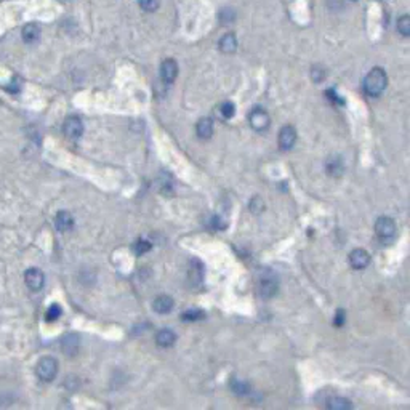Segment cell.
Masks as SVG:
<instances>
[{"instance_id":"24","label":"cell","mask_w":410,"mask_h":410,"mask_svg":"<svg viewBox=\"0 0 410 410\" xmlns=\"http://www.w3.org/2000/svg\"><path fill=\"white\" fill-rule=\"evenodd\" d=\"M140 7L147 13L156 12L159 8V0H140Z\"/></svg>"},{"instance_id":"17","label":"cell","mask_w":410,"mask_h":410,"mask_svg":"<svg viewBox=\"0 0 410 410\" xmlns=\"http://www.w3.org/2000/svg\"><path fill=\"white\" fill-rule=\"evenodd\" d=\"M79 349V338L77 335L71 333V335L63 338V353L68 354V356H74Z\"/></svg>"},{"instance_id":"9","label":"cell","mask_w":410,"mask_h":410,"mask_svg":"<svg viewBox=\"0 0 410 410\" xmlns=\"http://www.w3.org/2000/svg\"><path fill=\"white\" fill-rule=\"evenodd\" d=\"M277 288H279V284H277V279L272 277L271 274L263 276L260 279V293L263 298H271L274 297L277 293Z\"/></svg>"},{"instance_id":"7","label":"cell","mask_w":410,"mask_h":410,"mask_svg":"<svg viewBox=\"0 0 410 410\" xmlns=\"http://www.w3.org/2000/svg\"><path fill=\"white\" fill-rule=\"evenodd\" d=\"M24 281H26V285L29 287L31 290H40L43 287V282H45V276H43V272L40 269H37V267H31V269L26 271Z\"/></svg>"},{"instance_id":"27","label":"cell","mask_w":410,"mask_h":410,"mask_svg":"<svg viewBox=\"0 0 410 410\" xmlns=\"http://www.w3.org/2000/svg\"><path fill=\"white\" fill-rule=\"evenodd\" d=\"M343 324H344V313H343V311H338V313H337V318H335V325L340 327V325H343Z\"/></svg>"},{"instance_id":"8","label":"cell","mask_w":410,"mask_h":410,"mask_svg":"<svg viewBox=\"0 0 410 410\" xmlns=\"http://www.w3.org/2000/svg\"><path fill=\"white\" fill-rule=\"evenodd\" d=\"M349 263H351L354 269H364V267H367L370 263L369 251L364 249H354L349 253Z\"/></svg>"},{"instance_id":"3","label":"cell","mask_w":410,"mask_h":410,"mask_svg":"<svg viewBox=\"0 0 410 410\" xmlns=\"http://www.w3.org/2000/svg\"><path fill=\"white\" fill-rule=\"evenodd\" d=\"M375 232L381 240H390L396 236V223L390 216H380L375 223Z\"/></svg>"},{"instance_id":"13","label":"cell","mask_w":410,"mask_h":410,"mask_svg":"<svg viewBox=\"0 0 410 410\" xmlns=\"http://www.w3.org/2000/svg\"><path fill=\"white\" fill-rule=\"evenodd\" d=\"M196 133H197V136L200 140H209L212 138V135H213V122H212V119L209 117H204V119H200L197 125H196Z\"/></svg>"},{"instance_id":"11","label":"cell","mask_w":410,"mask_h":410,"mask_svg":"<svg viewBox=\"0 0 410 410\" xmlns=\"http://www.w3.org/2000/svg\"><path fill=\"white\" fill-rule=\"evenodd\" d=\"M54 225H56V229L59 232H68L72 229L74 226V218L69 212L61 210L56 213V218H54Z\"/></svg>"},{"instance_id":"12","label":"cell","mask_w":410,"mask_h":410,"mask_svg":"<svg viewBox=\"0 0 410 410\" xmlns=\"http://www.w3.org/2000/svg\"><path fill=\"white\" fill-rule=\"evenodd\" d=\"M173 304H175V302L172 297H168V295H159V297L152 302V308H154L156 313L167 314L173 309Z\"/></svg>"},{"instance_id":"23","label":"cell","mask_w":410,"mask_h":410,"mask_svg":"<svg viewBox=\"0 0 410 410\" xmlns=\"http://www.w3.org/2000/svg\"><path fill=\"white\" fill-rule=\"evenodd\" d=\"M202 318H204V313H202L200 309H189L183 314V319L186 322H194V321H199Z\"/></svg>"},{"instance_id":"25","label":"cell","mask_w":410,"mask_h":410,"mask_svg":"<svg viewBox=\"0 0 410 410\" xmlns=\"http://www.w3.org/2000/svg\"><path fill=\"white\" fill-rule=\"evenodd\" d=\"M59 316H61V308H59L58 304H52L50 308H48V311H47V321H50V322H53V321H56Z\"/></svg>"},{"instance_id":"16","label":"cell","mask_w":410,"mask_h":410,"mask_svg":"<svg viewBox=\"0 0 410 410\" xmlns=\"http://www.w3.org/2000/svg\"><path fill=\"white\" fill-rule=\"evenodd\" d=\"M21 34H23V40L26 43H34L39 40V37H40V27L32 23L26 24L23 27V32H21Z\"/></svg>"},{"instance_id":"6","label":"cell","mask_w":410,"mask_h":410,"mask_svg":"<svg viewBox=\"0 0 410 410\" xmlns=\"http://www.w3.org/2000/svg\"><path fill=\"white\" fill-rule=\"evenodd\" d=\"M297 141V132L290 125H285L281 132H279V147L282 151H290Z\"/></svg>"},{"instance_id":"19","label":"cell","mask_w":410,"mask_h":410,"mask_svg":"<svg viewBox=\"0 0 410 410\" xmlns=\"http://www.w3.org/2000/svg\"><path fill=\"white\" fill-rule=\"evenodd\" d=\"M220 48L223 53H232L237 48V40L234 34H226L223 36V39L220 40Z\"/></svg>"},{"instance_id":"26","label":"cell","mask_w":410,"mask_h":410,"mask_svg":"<svg viewBox=\"0 0 410 410\" xmlns=\"http://www.w3.org/2000/svg\"><path fill=\"white\" fill-rule=\"evenodd\" d=\"M151 247L152 245L147 242V240H144V239H140L138 242L135 244V250H136V253H146V251H149L151 250Z\"/></svg>"},{"instance_id":"2","label":"cell","mask_w":410,"mask_h":410,"mask_svg":"<svg viewBox=\"0 0 410 410\" xmlns=\"http://www.w3.org/2000/svg\"><path fill=\"white\" fill-rule=\"evenodd\" d=\"M58 374V362L53 357H42L37 364V375L43 381H53Z\"/></svg>"},{"instance_id":"5","label":"cell","mask_w":410,"mask_h":410,"mask_svg":"<svg viewBox=\"0 0 410 410\" xmlns=\"http://www.w3.org/2000/svg\"><path fill=\"white\" fill-rule=\"evenodd\" d=\"M63 133L68 136L69 140H77L84 133V124L79 117H68L63 124Z\"/></svg>"},{"instance_id":"1","label":"cell","mask_w":410,"mask_h":410,"mask_svg":"<svg viewBox=\"0 0 410 410\" xmlns=\"http://www.w3.org/2000/svg\"><path fill=\"white\" fill-rule=\"evenodd\" d=\"M388 85V75L381 68H374L364 79V90L369 96L376 98L385 91Z\"/></svg>"},{"instance_id":"15","label":"cell","mask_w":410,"mask_h":410,"mask_svg":"<svg viewBox=\"0 0 410 410\" xmlns=\"http://www.w3.org/2000/svg\"><path fill=\"white\" fill-rule=\"evenodd\" d=\"M204 279V266L199 260H193L191 261V267H189V281L194 285H199Z\"/></svg>"},{"instance_id":"18","label":"cell","mask_w":410,"mask_h":410,"mask_svg":"<svg viewBox=\"0 0 410 410\" xmlns=\"http://www.w3.org/2000/svg\"><path fill=\"white\" fill-rule=\"evenodd\" d=\"M327 409L330 410H349L353 409V404L348 401V399H344L341 396H333L329 399V402H327Z\"/></svg>"},{"instance_id":"28","label":"cell","mask_w":410,"mask_h":410,"mask_svg":"<svg viewBox=\"0 0 410 410\" xmlns=\"http://www.w3.org/2000/svg\"><path fill=\"white\" fill-rule=\"evenodd\" d=\"M353 2H356V0H353Z\"/></svg>"},{"instance_id":"14","label":"cell","mask_w":410,"mask_h":410,"mask_svg":"<svg viewBox=\"0 0 410 410\" xmlns=\"http://www.w3.org/2000/svg\"><path fill=\"white\" fill-rule=\"evenodd\" d=\"M156 341L160 348H170L172 344L177 341V335H175V332L172 329H162L157 332Z\"/></svg>"},{"instance_id":"22","label":"cell","mask_w":410,"mask_h":410,"mask_svg":"<svg viewBox=\"0 0 410 410\" xmlns=\"http://www.w3.org/2000/svg\"><path fill=\"white\" fill-rule=\"evenodd\" d=\"M231 386H232L234 392H237V394H240V396L247 394V392L250 391V385H249V383H245V381H239V380H234Z\"/></svg>"},{"instance_id":"21","label":"cell","mask_w":410,"mask_h":410,"mask_svg":"<svg viewBox=\"0 0 410 410\" xmlns=\"http://www.w3.org/2000/svg\"><path fill=\"white\" fill-rule=\"evenodd\" d=\"M397 31L402 37L410 36V18L407 15H404L397 19Z\"/></svg>"},{"instance_id":"20","label":"cell","mask_w":410,"mask_h":410,"mask_svg":"<svg viewBox=\"0 0 410 410\" xmlns=\"http://www.w3.org/2000/svg\"><path fill=\"white\" fill-rule=\"evenodd\" d=\"M218 114L223 120H229L234 117L236 114V106H234L232 101H223L220 106H218Z\"/></svg>"},{"instance_id":"4","label":"cell","mask_w":410,"mask_h":410,"mask_svg":"<svg viewBox=\"0 0 410 410\" xmlns=\"http://www.w3.org/2000/svg\"><path fill=\"white\" fill-rule=\"evenodd\" d=\"M249 122L251 125L253 130H258V132H263L271 124L269 114H267L263 107H255L253 111L249 114Z\"/></svg>"},{"instance_id":"10","label":"cell","mask_w":410,"mask_h":410,"mask_svg":"<svg viewBox=\"0 0 410 410\" xmlns=\"http://www.w3.org/2000/svg\"><path fill=\"white\" fill-rule=\"evenodd\" d=\"M178 75V64L175 59H165L160 66V77L165 84H172Z\"/></svg>"}]
</instances>
